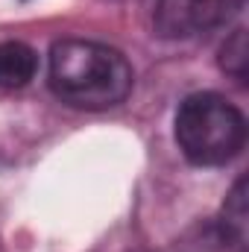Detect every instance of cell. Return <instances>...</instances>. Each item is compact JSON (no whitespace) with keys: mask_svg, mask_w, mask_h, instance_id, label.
Wrapping results in <instances>:
<instances>
[{"mask_svg":"<svg viewBox=\"0 0 249 252\" xmlns=\"http://www.w3.org/2000/svg\"><path fill=\"white\" fill-rule=\"evenodd\" d=\"M132 79V64L109 44L64 38L50 50V88L67 106L112 109L129 97Z\"/></svg>","mask_w":249,"mask_h":252,"instance_id":"1","label":"cell"},{"mask_svg":"<svg viewBox=\"0 0 249 252\" xmlns=\"http://www.w3.org/2000/svg\"><path fill=\"white\" fill-rule=\"evenodd\" d=\"M176 144L187 161L217 167L244 150L247 121L241 109L220 94H190L176 112Z\"/></svg>","mask_w":249,"mask_h":252,"instance_id":"2","label":"cell"},{"mask_svg":"<svg viewBox=\"0 0 249 252\" xmlns=\"http://www.w3.org/2000/svg\"><path fill=\"white\" fill-rule=\"evenodd\" d=\"M244 0H156L153 24L164 38H193L229 24Z\"/></svg>","mask_w":249,"mask_h":252,"instance_id":"3","label":"cell"},{"mask_svg":"<svg viewBox=\"0 0 249 252\" xmlns=\"http://www.w3.org/2000/svg\"><path fill=\"white\" fill-rule=\"evenodd\" d=\"M38 70V56L24 41H3L0 44V88H24Z\"/></svg>","mask_w":249,"mask_h":252,"instance_id":"4","label":"cell"},{"mask_svg":"<svg viewBox=\"0 0 249 252\" xmlns=\"http://www.w3.org/2000/svg\"><path fill=\"white\" fill-rule=\"evenodd\" d=\"M220 226H223L226 241L235 244V250L238 252L247 250V179H238L232 193L226 196Z\"/></svg>","mask_w":249,"mask_h":252,"instance_id":"5","label":"cell"},{"mask_svg":"<svg viewBox=\"0 0 249 252\" xmlns=\"http://www.w3.org/2000/svg\"><path fill=\"white\" fill-rule=\"evenodd\" d=\"M247 64H249V47H247V32L244 30H235L223 50H220V67L226 73H232L235 79H247Z\"/></svg>","mask_w":249,"mask_h":252,"instance_id":"6","label":"cell"}]
</instances>
